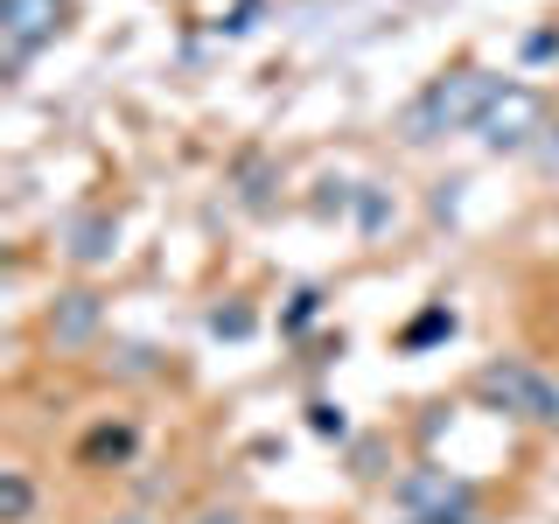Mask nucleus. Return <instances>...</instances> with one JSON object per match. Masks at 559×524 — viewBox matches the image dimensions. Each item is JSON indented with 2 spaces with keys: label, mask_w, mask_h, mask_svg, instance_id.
<instances>
[{
  "label": "nucleus",
  "mask_w": 559,
  "mask_h": 524,
  "mask_svg": "<svg viewBox=\"0 0 559 524\" xmlns=\"http://www.w3.org/2000/svg\"><path fill=\"white\" fill-rule=\"evenodd\" d=\"M35 517V483L28 468H0V524H28Z\"/></svg>",
  "instance_id": "obj_10"
},
{
  "label": "nucleus",
  "mask_w": 559,
  "mask_h": 524,
  "mask_svg": "<svg viewBox=\"0 0 559 524\" xmlns=\"http://www.w3.org/2000/svg\"><path fill=\"white\" fill-rule=\"evenodd\" d=\"M448 336H454V308L433 301L427 314H413V322L399 329V349H427V343H448Z\"/></svg>",
  "instance_id": "obj_9"
},
{
  "label": "nucleus",
  "mask_w": 559,
  "mask_h": 524,
  "mask_svg": "<svg viewBox=\"0 0 559 524\" xmlns=\"http://www.w3.org/2000/svg\"><path fill=\"white\" fill-rule=\"evenodd\" d=\"M314 314H322V294H314V287H301V294H294V308H287V329H308Z\"/></svg>",
  "instance_id": "obj_14"
},
{
  "label": "nucleus",
  "mask_w": 559,
  "mask_h": 524,
  "mask_svg": "<svg viewBox=\"0 0 559 524\" xmlns=\"http://www.w3.org/2000/svg\"><path fill=\"white\" fill-rule=\"evenodd\" d=\"M98 329H105V301H98L92 287H63L57 301L43 308V336L57 343V349H84Z\"/></svg>",
  "instance_id": "obj_5"
},
{
  "label": "nucleus",
  "mask_w": 559,
  "mask_h": 524,
  "mask_svg": "<svg viewBox=\"0 0 559 524\" xmlns=\"http://www.w3.org/2000/svg\"><path fill=\"white\" fill-rule=\"evenodd\" d=\"M497 92H503V78L483 70V63L448 70V78H433L427 92L399 112V140H406V147H433V140H448V133H476V119L489 112Z\"/></svg>",
  "instance_id": "obj_1"
},
{
  "label": "nucleus",
  "mask_w": 559,
  "mask_h": 524,
  "mask_svg": "<svg viewBox=\"0 0 559 524\" xmlns=\"http://www.w3.org/2000/svg\"><path fill=\"white\" fill-rule=\"evenodd\" d=\"M105 524H147V517H140V511H127V517H105Z\"/></svg>",
  "instance_id": "obj_17"
},
{
  "label": "nucleus",
  "mask_w": 559,
  "mask_h": 524,
  "mask_svg": "<svg viewBox=\"0 0 559 524\" xmlns=\"http://www.w3.org/2000/svg\"><path fill=\"white\" fill-rule=\"evenodd\" d=\"M308 427L322 433V441H343V433H349V419H343V406H329V398H314V406H308Z\"/></svg>",
  "instance_id": "obj_11"
},
{
  "label": "nucleus",
  "mask_w": 559,
  "mask_h": 524,
  "mask_svg": "<svg viewBox=\"0 0 559 524\" xmlns=\"http://www.w3.org/2000/svg\"><path fill=\"white\" fill-rule=\"evenodd\" d=\"M378 224H384V196H378V189H364V231H378Z\"/></svg>",
  "instance_id": "obj_15"
},
{
  "label": "nucleus",
  "mask_w": 559,
  "mask_h": 524,
  "mask_svg": "<svg viewBox=\"0 0 559 524\" xmlns=\"http://www.w3.org/2000/svg\"><path fill=\"white\" fill-rule=\"evenodd\" d=\"M468 392H476L489 413H503V419H524V427L559 433V378H546L538 364H524V357H489V364H476Z\"/></svg>",
  "instance_id": "obj_2"
},
{
  "label": "nucleus",
  "mask_w": 559,
  "mask_h": 524,
  "mask_svg": "<svg viewBox=\"0 0 559 524\" xmlns=\"http://www.w3.org/2000/svg\"><path fill=\"white\" fill-rule=\"evenodd\" d=\"M133 454H140V427L133 419H105L78 441V468H127Z\"/></svg>",
  "instance_id": "obj_8"
},
{
  "label": "nucleus",
  "mask_w": 559,
  "mask_h": 524,
  "mask_svg": "<svg viewBox=\"0 0 559 524\" xmlns=\"http://www.w3.org/2000/svg\"><path fill=\"white\" fill-rule=\"evenodd\" d=\"M406 524H483V503H448V511H427V517H406Z\"/></svg>",
  "instance_id": "obj_13"
},
{
  "label": "nucleus",
  "mask_w": 559,
  "mask_h": 524,
  "mask_svg": "<svg viewBox=\"0 0 559 524\" xmlns=\"http://www.w3.org/2000/svg\"><path fill=\"white\" fill-rule=\"evenodd\" d=\"M476 489H468L462 476H448V468H433V462H419V468H406V476L392 483V503L406 517H427V511H448V503H468Z\"/></svg>",
  "instance_id": "obj_6"
},
{
  "label": "nucleus",
  "mask_w": 559,
  "mask_h": 524,
  "mask_svg": "<svg viewBox=\"0 0 559 524\" xmlns=\"http://www.w3.org/2000/svg\"><path fill=\"white\" fill-rule=\"evenodd\" d=\"M70 28V0H0V43H8V78H22L35 49H49Z\"/></svg>",
  "instance_id": "obj_4"
},
{
  "label": "nucleus",
  "mask_w": 559,
  "mask_h": 524,
  "mask_svg": "<svg viewBox=\"0 0 559 524\" xmlns=\"http://www.w3.org/2000/svg\"><path fill=\"white\" fill-rule=\"evenodd\" d=\"M197 524H245V511H203Z\"/></svg>",
  "instance_id": "obj_16"
},
{
  "label": "nucleus",
  "mask_w": 559,
  "mask_h": 524,
  "mask_svg": "<svg viewBox=\"0 0 559 524\" xmlns=\"http://www.w3.org/2000/svg\"><path fill=\"white\" fill-rule=\"evenodd\" d=\"M538 133H546V92H538V84L503 78V92L489 98V112L476 119V140H483L489 154H524Z\"/></svg>",
  "instance_id": "obj_3"
},
{
  "label": "nucleus",
  "mask_w": 559,
  "mask_h": 524,
  "mask_svg": "<svg viewBox=\"0 0 559 524\" xmlns=\"http://www.w3.org/2000/svg\"><path fill=\"white\" fill-rule=\"evenodd\" d=\"M63 252H70V266H112L119 259V217L112 210H84V217H70L63 224Z\"/></svg>",
  "instance_id": "obj_7"
},
{
  "label": "nucleus",
  "mask_w": 559,
  "mask_h": 524,
  "mask_svg": "<svg viewBox=\"0 0 559 524\" xmlns=\"http://www.w3.org/2000/svg\"><path fill=\"white\" fill-rule=\"evenodd\" d=\"M210 336H252V308H217V314H210Z\"/></svg>",
  "instance_id": "obj_12"
}]
</instances>
